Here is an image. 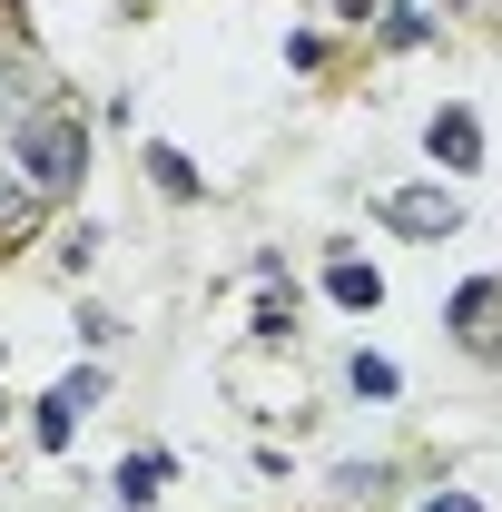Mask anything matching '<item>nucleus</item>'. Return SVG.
Here are the masks:
<instances>
[{
  "instance_id": "423d86ee",
  "label": "nucleus",
  "mask_w": 502,
  "mask_h": 512,
  "mask_svg": "<svg viewBox=\"0 0 502 512\" xmlns=\"http://www.w3.org/2000/svg\"><path fill=\"white\" fill-rule=\"evenodd\" d=\"M158 483H168V453H128V463H119V512L158 503Z\"/></svg>"
},
{
  "instance_id": "9b49d317",
  "label": "nucleus",
  "mask_w": 502,
  "mask_h": 512,
  "mask_svg": "<svg viewBox=\"0 0 502 512\" xmlns=\"http://www.w3.org/2000/svg\"><path fill=\"white\" fill-rule=\"evenodd\" d=\"M424 512H483V503H473V493H434Z\"/></svg>"
},
{
  "instance_id": "f257e3e1",
  "label": "nucleus",
  "mask_w": 502,
  "mask_h": 512,
  "mask_svg": "<svg viewBox=\"0 0 502 512\" xmlns=\"http://www.w3.org/2000/svg\"><path fill=\"white\" fill-rule=\"evenodd\" d=\"M20 178H30V197H79L89 188V128L69 109H30L20 119Z\"/></svg>"
},
{
  "instance_id": "39448f33",
  "label": "nucleus",
  "mask_w": 502,
  "mask_h": 512,
  "mask_svg": "<svg viewBox=\"0 0 502 512\" xmlns=\"http://www.w3.org/2000/svg\"><path fill=\"white\" fill-rule=\"evenodd\" d=\"M325 296L365 316V306H384V276H375V266H365V256H335V266H325Z\"/></svg>"
},
{
  "instance_id": "6e6552de",
  "label": "nucleus",
  "mask_w": 502,
  "mask_h": 512,
  "mask_svg": "<svg viewBox=\"0 0 502 512\" xmlns=\"http://www.w3.org/2000/svg\"><path fill=\"white\" fill-rule=\"evenodd\" d=\"M394 384H404V375H394V365H384V355H355V394H375V404H384V394H394Z\"/></svg>"
},
{
  "instance_id": "7ed1b4c3",
  "label": "nucleus",
  "mask_w": 502,
  "mask_h": 512,
  "mask_svg": "<svg viewBox=\"0 0 502 512\" xmlns=\"http://www.w3.org/2000/svg\"><path fill=\"white\" fill-rule=\"evenodd\" d=\"M99 394H109V375H99V365H79V375H69V384H50V394H40V444L60 453L69 434H79V414H89Z\"/></svg>"
},
{
  "instance_id": "9d476101",
  "label": "nucleus",
  "mask_w": 502,
  "mask_h": 512,
  "mask_svg": "<svg viewBox=\"0 0 502 512\" xmlns=\"http://www.w3.org/2000/svg\"><path fill=\"white\" fill-rule=\"evenodd\" d=\"M20 227H30V197H20L10 178H0V237H20Z\"/></svg>"
},
{
  "instance_id": "0eeeda50",
  "label": "nucleus",
  "mask_w": 502,
  "mask_h": 512,
  "mask_svg": "<svg viewBox=\"0 0 502 512\" xmlns=\"http://www.w3.org/2000/svg\"><path fill=\"white\" fill-rule=\"evenodd\" d=\"M148 178H158L168 197H197V188H207V178L188 168V148H148Z\"/></svg>"
},
{
  "instance_id": "f03ea898",
  "label": "nucleus",
  "mask_w": 502,
  "mask_h": 512,
  "mask_svg": "<svg viewBox=\"0 0 502 512\" xmlns=\"http://www.w3.org/2000/svg\"><path fill=\"white\" fill-rule=\"evenodd\" d=\"M375 217L394 237H453V227H463V197H453V178H434V188H394Z\"/></svg>"
},
{
  "instance_id": "1a4fd4ad",
  "label": "nucleus",
  "mask_w": 502,
  "mask_h": 512,
  "mask_svg": "<svg viewBox=\"0 0 502 512\" xmlns=\"http://www.w3.org/2000/svg\"><path fill=\"white\" fill-rule=\"evenodd\" d=\"M384 40H394V50H414V40H434V20H424V10H414V0H404V10H394V20H384Z\"/></svg>"
},
{
  "instance_id": "20e7f679",
  "label": "nucleus",
  "mask_w": 502,
  "mask_h": 512,
  "mask_svg": "<svg viewBox=\"0 0 502 512\" xmlns=\"http://www.w3.org/2000/svg\"><path fill=\"white\" fill-rule=\"evenodd\" d=\"M424 148H434V168L473 178V168H483V119H473V109H443V119L424 128Z\"/></svg>"
}]
</instances>
